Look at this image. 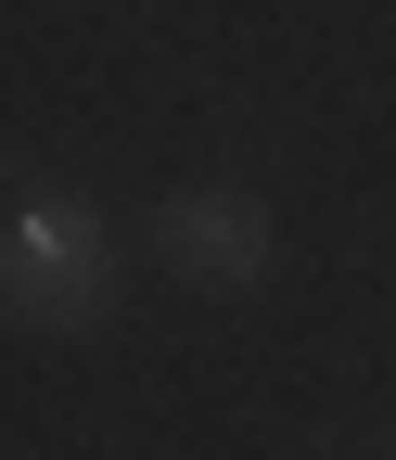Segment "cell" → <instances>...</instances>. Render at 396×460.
Wrapping results in <instances>:
<instances>
[{
  "mask_svg": "<svg viewBox=\"0 0 396 460\" xmlns=\"http://www.w3.org/2000/svg\"><path fill=\"white\" fill-rule=\"evenodd\" d=\"M0 307H13L26 332H51V345H77V332L116 320V230H102L90 192H65V180H26L13 192V230H0Z\"/></svg>",
  "mask_w": 396,
  "mask_h": 460,
  "instance_id": "1",
  "label": "cell"
},
{
  "mask_svg": "<svg viewBox=\"0 0 396 460\" xmlns=\"http://www.w3.org/2000/svg\"><path fill=\"white\" fill-rule=\"evenodd\" d=\"M154 256L180 269L192 295H256V281L281 269V217H268V192H243V180H192V192H166Z\"/></svg>",
  "mask_w": 396,
  "mask_h": 460,
  "instance_id": "2",
  "label": "cell"
}]
</instances>
